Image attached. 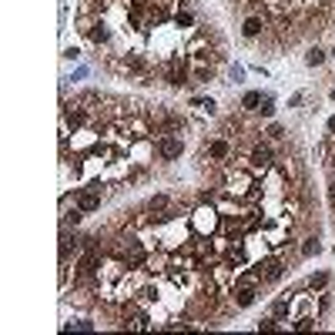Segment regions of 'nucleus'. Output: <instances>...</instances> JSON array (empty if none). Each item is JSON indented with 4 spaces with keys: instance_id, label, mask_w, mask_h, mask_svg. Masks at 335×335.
<instances>
[{
    "instance_id": "c85d7f7f",
    "label": "nucleus",
    "mask_w": 335,
    "mask_h": 335,
    "mask_svg": "<svg viewBox=\"0 0 335 335\" xmlns=\"http://www.w3.org/2000/svg\"><path fill=\"white\" fill-rule=\"evenodd\" d=\"M328 201H332V212H335V184L328 188Z\"/></svg>"
},
{
    "instance_id": "f8f14e48",
    "label": "nucleus",
    "mask_w": 335,
    "mask_h": 335,
    "mask_svg": "<svg viewBox=\"0 0 335 335\" xmlns=\"http://www.w3.org/2000/svg\"><path fill=\"white\" fill-rule=\"evenodd\" d=\"M322 60H325V50H322V47H312V50L305 54V64H308V67H318Z\"/></svg>"
},
{
    "instance_id": "cd10ccee",
    "label": "nucleus",
    "mask_w": 335,
    "mask_h": 335,
    "mask_svg": "<svg viewBox=\"0 0 335 335\" xmlns=\"http://www.w3.org/2000/svg\"><path fill=\"white\" fill-rule=\"evenodd\" d=\"M242 78H245V70H242V67H232V80H234V84H238Z\"/></svg>"
},
{
    "instance_id": "4468645a",
    "label": "nucleus",
    "mask_w": 335,
    "mask_h": 335,
    "mask_svg": "<svg viewBox=\"0 0 335 335\" xmlns=\"http://www.w3.org/2000/svg\"><path fill=\"white\" fill-rule=\"evenodd\" d=\"M164 124H168V128H174V131H184V128H188V121H184L181 114H168Z\"/></svg>"
},
{
    "instance_id": "6ab92c4d",
    "label": "nucleus",
    "mask_w": 335,
    "mask_h": 335,
    "mask_svg": "<svg viewBox=\"0 0 335 335\" xmlns=\"http://www.w3.org/2000/svg\"><path fill=\"white\" fill-rule=\"evenodd\" d=\"M268 138H272V141H282V138H285V128H282V124H268Z\"/></svg>"
},
{
    "instance_id": "20e7f679",
    "label": "nucleus",
    "mask_w": 335,
    "mask_h": 335,
    "mask_svg": "<svg viewBox=\"0 0 335 335\" xmlns=\"http://www.w3.org/2000/svg\"><path fill=\"white\" fill-rule=\"evenodd\" d=\"M262 30H265V20H262V17H248V20L242 24V34H245L248 40H255V37H262Z\"/></svg>"
},
{
    "instance_id": "9b49d317",
    "label": "nucleus",
    "mask_w": 335,
    "mask_h": 335,
    "mask_svg": "<svg viewBox=\"0 0 335 335\" xmlns=\"http://www.w3.org/2000/svg\"><path fill=\"white\" fill-rule=\"evenodd\" d=\"M258 104H262V94H258V90H248L245 98H242V108H245V111H258Z\"/></svg>"
},
{
    "instance_id": "aec40b11",
    "label": "nucleus",
    "mask_w": 335,
    "mask_h": 335,
    "mask_svg": "<svg viewBox=\"0 0 335 335\" xmlns=\"http://www.w3.org/2000/svg\"><path fill=\"white\" fill-rule=\"evenodd\" d=\"M194 104H198V108H201V111H204V114H214V108H218V104H214L212 98H198V100H194Z\"/></svg>"
},
{
    "instance_id": "6e6552de",
    "label": "nucleus",
    "mask_w": 335,
    "mask_h": 335,
    "mask_svg": "<svg viewBox=\"0 0 335 335\" xmlns=\"http://www.w3.org/2000/svg\"><path fill=\"white\" fill-rule=\"evenodd\" d=\"M168 84H171V88H181V84H188V74H184V67H171V70H168Z\"/></svg>"
},
{
    "instance_id": "7c9ffc66",
    "label": "nucleus",
    "mask_w": 335,
    "mask_h": 335,
    "mask_svg": "<svg viewBox=\"0 0 335 335\" xmlns=\"http://www.w3.org/2000/svg\"><path fill=\"white\" fill-rule=\"evenodd\" d=\"M332 60H335V47H332Z\"/></svg>"
},
{
    "instance_id": "b1692460",
    "label": "nucleus",
    "mask_w": 335,
    "mask_h": 335,
    "mask_svg": "<svg viewBox=\"0 0 335 335\" xmlns=\"http://www.w3.org/2000/svg\"><path fill=\"white\" fill-rule=\"evenodd\" d=\"M194 80H212V67H198V70H194Z\"/></svg>"
},
{
    "instance_id": "423d86ee",
    "label": "nucleus",
    "mask_w": 335,
    "mask_h": 335,
    "mask_svg": "<svg viewBox=\"0 0 335 335\" xmlns=\"http://www.w3.org/2000/svg\"><path fill=\"white\" fill-rule=\"evenodd\" d=\"M268 164H272V148L258 144L255 151H252V168H268Z\"/></svg>"
},
{
    "instance_id": "5701e85b",
    "label": "nucleus",
    "mask_w": 335,
    "mask_h": 335,
    "mask_svg": "<svg viewBox=\"0 0 335 335\" xmlns=\"http://www.w3.org/2000/svg\"><path fill=\"white\" fill-rule=\"evenodd\" d=\"M191 20H194V17H191L188 10H178V27H191Z\"/></svg>"
},
{
    "instance_id": "2eb2a0df",
    "label": "nucleus",
    "mask_w": 335,
    "mask_h": 335,
    "mask_svg": "<svg viewBox=\"0 0 335 335\" xmlns=\"http://www.w3.org/2000/svg\"><path fill=\"white\" fill-rule=\"evenodd\" d=\"M258 114H262V118H272V114H275V104H272V98H262V104H258Z\"/></svg>"
},
{
    "instance_id": "412c9836",
    "label": "nucleus",
    "mask_w": 335,
    "mask_h": 335,
    "mask_svg": "<svg viewBox=\"0 0 335 335\" xmlns=\"http://www.w3.org/2000/svg\"><path fill=\"white\" fill-rule=\"evenodd\" d=\"M80 218H84V212H80V208H74V212L64 214V224H80Z\"/></svg>"
},
{
    "instance_id": "a211bd4d",
    "label": "nucleus",
    "mask_w": 335,
    "mask_h": 335,
    "mask_svg": "<svg viewBox=\"0 0 335 335\" xmlns=\"http://www.w3.org/2000/svg\"><path fill=\"white\" fill-rule=\"evenodd\" d=\"M128 67H131V70H148V60L144 57H138V54H131L128 57Z\"/></svg>"
},
{
    "instance_id": "ddd939ff",
    "label": "nucleus",
    "mask_w": 335,
    "mask_h": 335,
    "mask_svg": "<svg viewBox=\"0 0 335 335\" xmlns=\"http://www.w3.org/2000/svg\"><path fill=\"white\" fill-rule=\"evenodd\" d=\"M318 252H322L318 238H305V245H302V255H305V258H312V255H318Z\"/></svg>"
},
{
    "instance_id": "f03ea898",
    "label": "nucleus",
    "mask_w": 335,
    "mask_h": 335,
    "mask_svg": "<svg viewBox=\"0 0 335 335\" xmlns=\"http://www.w3.org/2000/svg\"><path fill=\"white\" fill-rule=\"evenodd\" d=\"M255 298H258V285H255V282H248L245 288L234 292V305H238V308H248V305H255Z\"/></svg>"
},
{
    "instance_id": "c756f323",
    "label": "nucleus",
    "mask_w": 335,
    "mask_h": 335,
    "mask_svg": "<svg viewBox=\"0 0 335 335\" xmlns=\"http://www.w3.org/2000/svg\"><path fill=\"white\" fill-rule=\"evenodd\" d=\"M328 131H335V114H332V118H328Z\"/></svg>"
},
{
    "instance_id": "f3484780",
    "label": "nucleus",
    "mask_w": 335,
    "mask_h": 335,
    "mask_svg": "<svg viewBox=\"0 0 335 335\" xmlns=\"http://www.w3.org/2000/svg\"><path fill=\"white\" fill-rule=\"evenodd\" d=\"M272 315H275V318L288 315V298H278V302H275V305H272Z\"/></svg>"
},
{
    "instance_id": "dca6fc26",
    "label": "nucleus",
    "mask_w": 335,
    "mask_h": 335,
    "mask_svg": "<svg viewBox=\"0 0 335 335\" xmlns=\"http://www.w3.org/2000/svg\"><path fill=\"white\" fill-rule=\"evenodd\" d=\"M148 208H151V212H161V208H168V194H154V198L148 201Z\"/></svg>"
},
{
    "instance_id": "1a4fd4ad",
    "label": "nucleus",
    "mask_w": 335,
    "mask_h": 335,
    "mask_svg": "<svg viewBox=\"0 0 335 335\" xmlns=\"http://www.w3.org/2000/svg\"><path fill=\"white\" fill-rule=\"evenodd\" d=\"M84 121H88V114L84 111H70V108H64V124L67 128H80Z\"/></svg>"
},
{
    "instance_id": "2f4dec72",
    "label": "nucleus",
    "mask_w": 335,
    "mask_h": 335,
    "mask_svg": "<svg viewBox=\"0 0 335 335\" xmlns=\"http://www.w3.org/2000/svg\"><path fill=\"white\" fill-rule=\"evenodd\" d=\"M332 252H335V245H332Z\"/></svg>"
},
{
    "instance_id": "a878e982",
    "label": "nucleus",
    "mask_w": 335,
    "mask_h": 335,
    "mask_svg": "<svg viewBox=\"0 0 335 335\" xmlns=\"http://www.w3.org/2000/svg\"><path fill=\"white\" fill-rule=\"evenodd\" d=\"M64 57H67V60H78V57H80V50H78V47H67V50H64Z\"/></svg>"
},
{
    "instance_id": "0eeeda50",
    "label": "nucleus",
    "mask_w": 335,
    "mask_h": 335,
    "mask_svg": "<svg viewBox=\"0 0 335 335\" xmlns=\"http://www.w3.org/2000/svg\"><path fill=\"white\" fill-rule=\"evenodd\" d=\"M228 154H232V144H228V141H212V144H208V158H214V161H224Z\"/></svg>"
},
{
    "instance_id": "9d476101",
    "label": "nucleus",
    "mask_w": 335,
    "mask_h": 335,
    "mask_svg": "<svg viewBox=\"0 0 335 335\" xmlns=\"http://www.w3.org/2000/svg\"><path fill=\"white\" fill-rule=\"evenodd\" d=\"M88 34H90V40H94V44H108V37H111V30H108L104 24H94Z\"/></svg>"
},
{
    "instance_id": "4be33fe9",
    "label": "nucleus",
    "mask_w": 335,
    "mask_h": 335,
    "mask_svg": "<svg viewBox=\"0 0 335 335\" xmlns=\"http://www.w3.org/2000/svg\"><path fill=\"white\" fill-rule=\"evenodd\" d=\"M325 282H328V275H325V272H318V275H312V278H308V285H312V288H322Z\"/></svg>"
},
{
    "instance_id": "f257e3e1",
    "label": "nucleus",
    "mask_w": 335,
    "mask_h": 335,
    "mask_svg": "<svg viewBox=\"0 0 335 335\" xmlns=\"http://www.w3.org/2000/svg\"><path fill=\"white\" fill-rule=\"evenodd\" d=\"M154 151L164 158V161H174V158H181V138L178 134H161L154 141Z\"/></svg>"
},
{
    "instance_id": "393cba45",
    "label": "nucleus",
    "mask_w": 335,
    "mask_h": 335,
    "mask_svg": "<svg viewBox=\"0 0 335 335\" xmlns=\"http://www.w3.org/2000/svg\"><path fill=\"white\" fill-rule=\"evenodd\" d=\"M302 100H305V94H302V90H298V94H292V98H288V108H298Z\"/></svg>"
},
{
    "instance_id": "39448f33",
    "label": "nucleus",
    "mask_w": 335,
    "mask_h": 335,
    "mask_svg": "<svg viewBox=\"0 0 335 335\" xmlns=\"http://www.w3.org/2000/svg\"><path fill=\"white\" fill-rule=\"evenodd\" d=\"M262 268H265V275H262L265 282H278V278H282V272H285V265H282L278 258H268Z\"/></svg>"
},
{
    "instance_id": "7ed1b4c3",
    "label": "nucleus",
    "mask_w": 335,
    "mask_h": 335,
    "mask_svg": "<svg viewBox=\"0 0 335 335\" xmlns=\"http://www.w3.org/2000/svg\"><path fill=\"white\" fill-rule=\"evenodd\" d=\"M78 208L80 212H98L100 208V194L98 191H80L78 194Z\"/></svg>"
},
{
    "instance_id": "bb28decb",
    "label": "nucleus",
    "mask_w": 335,
    "mask_h": 335,
    "mask_svg": "<svg viewBox=\"0 0 335 335\" xmlns=\"http://www.w3.org/2000/svg\"><path fill=\"white\" fill-rule=\"evenodd\" d=\"M312 325H315L312 318H298V322H295V328H302V332H305V328H312Z\"/></svg>"
}]
</instances>
